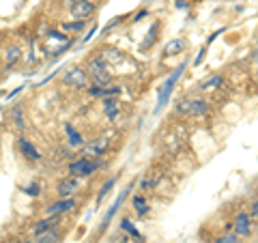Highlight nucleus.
Returning a JSON list of instances; mask_svg holds the SVG:
<instances>
[{
    "label": "nucleus",
    "instance_id": "24",
    "mask_svg": "<svg viewBox=\"0 0 258 243\" xmlns=\"http://www.w3.org/2000/svg\"><path fill=\"white\" fill-rule=\"evenodd\" d=\"M20 58H22V50H20L18 46L6 48V52H4V65H6V67H13Z\"/></svg>",
    "mask_w": 258,
    "mask_h": 243
},
{
    "label": "nucleus",
    "instance_id": "23",
    "mask_svg": "<svg viewBox=\"0 0 258 243\" xmlns=\"http://www.w3.org/2000/svg\"><path fill=\"white\" fill-rule=\"evenodd\" d=\"M134 211L138 213L140 218H146L148 216V211H150V206H148V202H146V198L144 196H134Z\"/></svg>",
    "mask_w": 258,
    "mask_h": 243
},
{
    "label": "nucleus",
    "instance_id": "4",
    "mask_svg": "<svg viewBox=\"0 0 258 243\" xmlns=\"http://www.w3.org/2000/svg\"><path fill=\"white\" fill-rule=\"evenodd\" d=\"M176 112H178V114H183V116L202 118V116H206V112H209V104H206L204 99L190 97V99H183V102H178Z\"/></svg>",
    "mask_w": 258,
    "mask_h": 243
},
{
    "label": "nucleus",
    "instance_id": "31",
    "mask_svg": "<svg viewBox=\"0 0 258 243\" xmlns=\"http://www.w3.org/2000/svg\"><path fill=\"white\" fill-rule=\"evenodd\" d=\"M250 216H252V220H254V218H258V198L252 202V206H250Z\"/></svg>",
    "mask_w": 258,
    "mask_h": 243
},
{
    "label": "nucleus",
    "instance_id": "14",
    "mask_svg": "<svg viewBox=\"0 0 258 243\" xmlns=\"http://www.w3.org/2000/svg\"><path fill=\"white\" fill-rule=\"evenodd\" d=\"M108 146H110V140L108 138H97V140H92L90 144H86L84 146V155H88V157H102L106 151H108Z\"/></svg>",
    "mask_w": 258,
    "mask_h": 243
},
{
    "label": "nucleus",
    "instance_id": "25",
    "mask_svg": "<svg viewBox=\"0 0 258 243\" xmlns=\"http://www.w3.org/2000/svg\"><path fill=\"white\" fill-rule=\"evenodd\" d=\"M114 183H116V176H112V178H108V181L102 185V190H99V194H97V198H95V206H99L104 202V198L110 194V190L114 188Z\"/></svg>",
    "mask_w": 258,
    "mask_h": 243
},
{
    "label": "nucleus",
    "instance_id": "2",
    "mask_svg": "<svg viewBox=\"0 0 258 243\" xmlns=\"http://www.w3.org/2000/svg\"><path fill=\"white\" fill-rule=\"evenodd\" d=\"M188 62L190 60H183L181 65H178L172 74L164 80V84H162V88H160V95H157V106H155V114H160L162 110H164V106H166L168 102H170V95H172V90H174V86H176V82L181 80V76L185 74V69H188Z\"/></svg>",
    "mask_w": 258,
    "mask_h": 243
},
{
    "label": "nucleus",
    "instance_id": "11",
    "mask_svg": "<svg viewBox=\"0 0 258 243\" xmlns=\"http://www.w3.org/2000/svg\"><path fill=\"white\" fill-rule=\"evenodd\" d=\"M129 192H132V185H129V188H125L123 192H120V194H118V198H116V200H114V202H112V206H110V209H108V213H106V216H104V220H102V224H99V230H106V228H108V224H110V220H112L114 216H116L118 206L123 204V200H125V196L129 194Z\"/></svg>",
    "mask_w": 258,
    "mask_h": 243
},
{
    "label": "nucleus",
    "instance_id": "29",
    "mask_svg": "<svg viewBox=\"0 0 258 243\" xmlns=\"http://www.w3.org/2000/svg\"><path fill=\"white\" fill-rule=\"evenodd\" d=\"M157 30H160V24H153V26H150V32H148V39L144 41V46H142V48H150V46H153V41H155V34H157Z\"/></svg>",
    "mask_w": 258,
    "mask_h": 243
},
{
    "label": "nucleus",
    "instance_id": "3",
    "mask_svg": "<svg viewBox=\"0 0 258 243\" xmlns=\"http://www.w3.org/2000/svg\"><path fill=\"white\" fill-rule=\"evenodd\" d=\"M84 71L88 74V80H92L95 86H108L110 80H112V71L106 67V62L99 58V56L97 58H90Z\"/></svg>",
    "mask_w": 258,
    "mask_h": 243
},
{
    "label": "nucleus",
    "instance_id": "18",
    "mask_svg": "<svg viewBox=\"0 0 258 243\" xmlns=\"http://www.w3.org/2000/svg\"><path fill=\"white\" fill-rule=\"evenodd\" d=\"M185 48H188V41H185L183 37H176V39H170L168 44L164 46V54L166 56H176V54H181Z\"/></svg>",
    "mask_w": 258,
    "mask_h": 243
},
{
    "label": "nucleus",
    "instance_id": "9",
    "mask_svg": "<svg viewBox=\"0 0 258 243\" xmlns=\"http://www.w3.org/2000/svg\"><path fill=\"white\" fill-rule=\"evenodd\" d=\"M69 11L74 16V20H86L95 13V2L92 0H71Z\"/></svg>",
    "mask_w": 258,
    "mask_h": 243
},
{
    "label": "nucleus",
    "instance_id": "5",
    "mask_svg": "<svg viewBox=\"0 0 258 243\" xmlns=\"http://www.w3.org/2000/svg\"><path fill=\"white\" fill-rule=\"evenodd\" d=\"M60 82L64 84V86H69V88H86L88 86V74H86L84 69L80 67H71L69 71H64V76L60 78Z\"/></svg>",
    "mask_w": 258,
    "mask_h": 243
},
{
    "label": "nucleus",
    "instance_id": "30",
    "mask_svg": "<svg viewBox=\"0 0 258 243\" xmlns=\"http://www.w3.org/2000/svg\"><path fill=\"white\" fill-rule=\"evenodd\" d=\"M11 116H13V118H16V125L20 127V130H22V127H24V118H22V108H13V112H11Z\"/></svg>",
    "mask_w": 258,
    "mask_h": 243
},
{
    "label": "nucleus",
    "instance_id": "1",
    "mask_svg": "<svg viewBox=\"0 0 258 243\" xmlns=\"http://www.w3.org/2000/svg\"><path fill=\"white\" fill-rule=\"evenodd\" d=\"M71 44H74V39L56 28V30L46 32V37L41 39V50H43V54H48V56H58L62 52H67Z\"/></svg>",
    "mask_w": 258,
    "mask_h": 243
},
{
    "label": "nucleus",
    "instance_id": "20",
    "mask_svg": "<svg viewBox=\"0 0 258 243\" xmlns=\"http://www.w3.org/2000/svg\"><path fill=\"white\" fill-rule=\"evenodd\" d=\"M118 112H120V104L116 102V99H104V114H106V118L108 120H116V116H118Z\"/></svg>",
    "mask_w": 258,
    "mask_h": 243
},
{
    "label": "nucleus",
    "instance_id": "6",
    "mask_svg": "<svg viewBox=\"0 0 258 243\" xmlns=\"http://www.w3.org/2000/svg\"><path fill=\"white\" fill-rule=\"evenodd\" d=\"M97 166H99V164L90 162L88 157H80V160H76V162L69 164V174L78 176V178H86V176H90L92 172H95Z\"/></svg>",
    "mask_w": 258,
    "mask_h": 243
},
{
    "label": "nucleus",
    "instance_id": "22",
    "mask_svg": "<svg viewBox=\"0 0 258 243\" xmlns=\"http://www.w3.org/2000/svg\"><path fill=\"white\" fill-rule=\"evenodd\" d=\"M120 230H123L127 237H132V239H136V241H142V232L134 226V222H129L127 218H125V220H120Z\"/></svg>",
    "mask_w": 258,
    "mask_h": 243
},
{
    "label": "nucleus",
    "instance_id": "7",
    "mask_svg": "<svg viewBox=\"0 0 258 243\" xmlns=\"http://www.w3.org/2000/svg\"><path fill=\"white\" fill-rule=\"evenodd\" d=\"M78 192H80V178L78 176H64L58 181V185H56V194H58V198H74Z\"/></svg>",
    "mask_w": 258,
    "mask_h": 243
},
{
    "label": "nucleus",
    "instance_id": "16",
    "mask_svg": "<svg viewBox=\"0 0 258 243\" xmlns=\"http://www.w3.org/2000/svg\"><path fill=\"white\" fill-rule=\"evenodd\" d=\"M64 134H67L69 146H74V148H82V146H84V136L78 132L71 123H64Z\"/></svg>",
    "mask_w": 258,
    "mask_h": 243
},
{
    "label": "nucleus",
    "instance_id": "21",
    "mask_svg": "<svg viewBox=\"0 0 258 243\" xmlns=\"http://www.w3.org/2000/svg\"><path fill=\"white\" fill-rule=\"evenodd\" d=\"M58 222H60V218H46V220L37 222V224H34V234H37V237H41V234L50 232L56 224H58Z\"/></svg>",
    "mask_w": 258,
    "mask_h": 243
},
{
    "label": "nucleus",
    "instance_id": "10",
    "mask_svg": "<svg viewBox=\"0 0 258 243\" xmlns=\"http://www.w3.org/2000/svg\"><path fill=\"white\" fill-rule=\"evenodd\" d=\"M74 209H76V198H58L56 202H52L48 206L46 213H48V218H60Z\"/></svg>",
    "mask_w": 258,
    "mask_h": 243
},
{
    "label": "nucleus",
    "instance_id": "13",
    "mask_svg": "<svg viewBox=\"0 0 258 243\" xmlns=\"http://www.w3.org/2000/svg\"><path fill=\"white\" fill-rule=\"evenodd\" d=\"M99 58H102L106 62V67L112 71V67H116L118 62H125V54L118 52V50H114V48H106V50H102Z\"/></svg>",
    "mask_w": 258,
    "mask_h": 243
},
{
    "label": "nucleus",
    "instance_id": "19",
    "mask_svg": "<svg viewBox=\"0 0 258 243\" xmlns=\"http://www.w3.org/2000/svg\"><path fill=\"white\" fill-rule=\"evenodd\" d=\"M224 86V76H220V74H215V76H211V78H206V80L200 84V90L202 92H211V90H218V88H222Z\"/></svg>",
    "mask_w": 258,
    "mask_h": 243
},
{
    "label": "nucleus",
    "instance_id": "28",
    "mask_svg": "<svg viewBox=\"0 0 258 243\" xmlns=\"http://www.w3.org/2000/svg\"><path fill=\"white\" fill-rule=\"evenodd\" d=\"M24 194L32 196V198H37V196L41 194V185H39V183H30V185H26V188H24Z\"/></svg>",
    "mask_w": 258,
    "mask_h": 243
},
{
    "label": "nucleus",
    "instance_id": "17",
    "mask_svg": "<svg viewBox=\"0 0 258 243\" xmlns=\"http://www.w3.org/2000/svg\"><path fill=\"white\" fill-rule=\"evenodd\" d=\"M86 28V20H64V22L60 24L58 30H62L64 34H78V32H82Z\"/></svg>",
    "mask_w": 258,
    "mask_h": 243
},
{
    "label": "nucleus",
    "instance_id": "15",
    "mask_svg": "<svg viewBox=\"0 0 258 243\" xmlns=\"http://www.w3.org/2000/svg\"><path fill=\"white\" fill-rule=\"evenodd\" d=\"M88 95L90 97H104V99H112V97H116V95H120V86H116V84H108V86H92L88 88Z\"/></svg>",
    "mask_w": 258,
    "mask_h": 243
},
{
    "label": "nucleus",
    "instance_id": "33",
    "mask_svg": "<svg viewBox=\"0 0 258 243\" xmlns=\"http://www.w3.org/2000/svg\"><path fill=\"white\" fill-rule=\"evenodd\" d=\"M254 60H256V62H258V52H256V54H254Z\"/></svg>",
    "mask_w": 258,
    "mask_h": 243
},
{
    "label": "nucleus",
    "instance_id": "12",
    "mask_svg": "<svg viewBox=\"0 0 258 243\" xmlns=\"http://www.w3.org/2000/svg\"><path fill=\"white\" fill-rule=\"evenodd\" d=\"M18 146H20V153L24 155L26 160H30V162H39V160H41L39 148L34 146L28 138H24V136H20V138H18Z\"/></svg>",
    "mask_w": 258,
    "mask_h": 243
},
{
    "label": "nucleus",
    "instance_id": "8",
    "mask_svg": "<svg viewBox=\"0 0 258 243\" xmlns=\"http://www.w3.org/2000/svg\"><path fill=\"white\" fill-rule=\"evenodd\" d=\"M232 232L236 237H250V232H252V216H250L248 211H241L234 216V222H232Z\"/></svg>",
    "mask_w": 258,
    "mask_h": 243
},
{
    "label": "nucleus",
    "instance_id": "32",
    "mask_svg": "<svg viewBox=\"0 0 258 243\" xmlns=\"http://www.w3.org/2000/svg\"><path fill=\"white\" fill-rule=\"evenodd\" d=\"M144 18H148V11H146V9L136 13V16H134V22H140V20H144Z\"/></svg>",
    "mask_w": 258,
    "mask_h": 243
},
{
    "label": "nucleus",
    "instance_id": "26",
    "mask_svg": "<svg viewBox=\"0 0 258 243\" xmlns=\"http://www.w3.org/2000/svg\"><path fill=\"white\" fill-rule=\"evenodd\" d=\"M56 241H58V232L50 230L46 234H41V237H37V241H34V243H56Z\"/></svg>",
    "mask_w": 258,
    "mask_h": 243
},
{
    "label": "nucleus",
    "instance_id": "27",
    "mask_svg": "<svg viewBox=\"0 0 258 243\" xmlns=\"http://www.w3.org/2000/svg\"><path fill=\"white\" fill-rule=\"evenodd\" d=\"M215 243H239V237H236L232 230H228V232L222 234V237L215 239Z\"/></svg>",
    "mask_w": 258,
    "mask_h": 243
}]
</instances>
